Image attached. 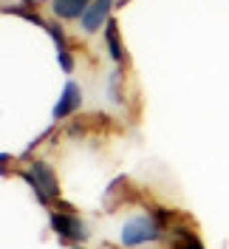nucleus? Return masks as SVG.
Instances as JSON below:
<instances>
[{
	"instance_id": "2",
	"label": "nucleus",
	"mask_w": 229,
	"mask_h": 249,
	"mask_svg": "<svg viewBox=\"0 0 229 249\" xmlns=\"http://www.w3.org/2000/svg\"><path fill=\"white\" fill-rule=\"evenodd\" d=\"M161 227L153 221V215H136L130 221H124L122 227V244L124 247H141V244H150L156 238H161Z\"/></svg>"
},
{
	"instance_id": "7",
	"label": "nucleus",
	"mask_w": 229,
	"mask_h": 249,
	"mask_svg": "<svg viewBox=\"0 0 229 249\" xmlns=\"http://www.w3.org/2000/svg\"><path fill=\"white\" fill-rule=\"evenodd\" d=\"M170 247L173 249H204V244H201V238L187 224H176L173 235H170Z\"/></svg>"
},
{
	"instance_id": "8",
	"label": "nucleus",
	"mask_w": 229,
	"mask_h": 249,
	"mask_svg": "<svg viewBox=\"0 0 229 249\" xmlns=\"http://www.w3.org/2000/svg\"><path fill=\"white\" fill-rule=\"evenodd\" d=\"M105 46H107V54H110V60L113 62H122L124 60V51H122V40H119V26H116V20L110 17L105 26Z\"/></svg>"
},
{
	"instance_id": "5",
	"label": "nucleus",
	"mask_w": 229,
	"mask_h": 249,
	"mask_svg": "<svg viewBox=\"0 0 229 249\" xmlns=\"http://www.w3.org/2000/svg\"><path fill=\"white\" fill-rule=\"evenodd\" d=\"M82 105V93H79V85L74 79L65 82V88L60 91V99L54 105V119H65V116H74L76 110Z\"/></svg>"
},
{
	"instance_id": "9",
	"label": "nucleus",
	"mask_w": 229,
	"mask_h": 249,
	"mask_svg": "<svg viewBox=\"0 0 229 249\" xmlns=\"http://www.w3.org/2000/svg\"><path fill=\"white\" fill-rule=\"evenodd\" d=\"M43 29L48 31V37L54 40V46H57V51H65L68 48V37H65V31H62L60 23H51V20H46V26Z\"/></svg>"
},
{
	"instance_id": "6",
	"label": "nucleus",
	"mask_w": 229,
	"mask_h": 249,
	"mask_svg": "<svg viewBox=\"0 0 229 249\" xmlns=\"http://www.w3.org/2000/svg\"><path fill=\"white\" fill-rule=\"evenodd\" d=\"M91 3L93 0H51V9H54V15L62 17V20H76V17H82L88 12Z\"/></svg>"
},
{
	"instance_id": "10",
	"label": "nucleus",
	"mask_w": 229,
	"mask_h": 249,
	"mask_svg": "<svg viewBox=\"0 0 229 249\" xmlns=\"http://www.w3.org/2000/svg\"><path fill=\"white\" fill-rule=\"evenodd\" d=\"M57 60H60V68L65 71V74L74 71V57L68 54V48H65V51H57Z\"/></svg>"
},
{
	"instance_id": "3",
	"label": "nucleus",
	"mask_w": 229,
	"mask_h": 249,
	"mask_svg": "<svg viewBox=\"0 0 229 249\" xmlns=\"http://www.w3.org/2000/svg\"><path fill=\"white\" fill-rule=\"evenodd\" d=\"M51 230L60 235V241H68V244H79V241H85V235H88L85 224H82L74 213H62V210L51 213Z\"/></svg>"
},
{
	"instance_id": "4",
	"label": "nucleus",
	"mask_w": 229,
	"mask_h": 249,
	"mask_svg": "<svg viewBox=\"0 0 229 249\" xmlns=\"http://www.w3.org/2000/svg\"><path fill=\"white\" fill-rule=\"evenodd\" d=\"M110 9H113V0H93L91 6H88V12L79 17V29L85 31V34L99 31L102 26H107V20H110Z\"/></svg>"
},
{
	"instance_id": "1",
	"label": "nucleus",
	"mask_w": 229,
	"mask_h": 249,
	"mask_svg": "<svg viewBox=\"0 0 229 249\" xmlns=\"http://www.w3.org/2000/svg\"><path fill=\"white\" fill-rule=\"evenodd\" d=\"M23 178L31 184V190L37 193V198H40V204H46V207H51V204L60 201V184H57V176H54V170L48 167L43 159H34L29 164V170H23Z\"/></svg>"
}]
</instances>
